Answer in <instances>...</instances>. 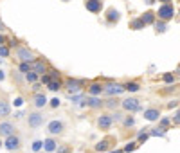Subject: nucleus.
<instances>
[{"label":"nucleus","mask_w":180,"mask_h":153,"mask_svg":"<svg viewBox=\"0 0 180 153\" xmlns=\"http://www.w3.org/2000/svg\"><path fill=\"white\" fill-rule=\"evenodd\" d=\"M103 90H105L106 94H121V92H123L124 88H123L121 85H106V87H105Z\"/></svg>","instance_id":"obj_10"},{"label":"nucleus","mask_w":180,"mask_h":153,"mask_svg":"<svg viewBox=\"0 0 180 153\" xmlns=\"http://www.w3.org/2000/svg\"><path fill=\"white\" fill-rule=\"evenodd\" d=\"M2 43H4V36H0V45H2Z\"/></svg>","instance_id":"obj_36"},{"label":"nucleus","mask_w":180,"mask_h":153,"mask_svg":"<svg viewBox=\"0 0 180 153\" xmlns=\"http://www.w3.org/2000/svg\"><path fill=\"white\" fill-rule=\"evenodd\" d=\"M126 88H128V90H132V92H135V90H139V85H137V83H128V85H126Z\"/></svg>","instance_id":"obj_25"},{"label":"nucleus","mask_w":180,"mask_h":153,"mask_svg":"<svg viewBox=\"0 0 180 153\" xmlns=\"http://www.w3.org/2000/svg\"><path fill=\"white\" fill-rule=\"evenodd\" d=\"M27 123H29V126L31 128H38V126H41L43 124V115L41 114H29V117H27Z\"/></svg>","instance_id":"obj_3"},{"label":"nucleus","mask_w":180,"mask_h":153,"mask_svg":"<svg viewBox=\"0 0 180 153\" xmlns=\"http://www.w3.org/2000/svg\"><path fill=\"white\" fill-rule=\"evenodd\" d=\"M85 5H87V9H88V11H92V13L101 11V0H87V2H85Z\"/></svg>","instance_id":"obj_6"},{"label":"nucleus","mask_w":180,"mask_h":153,"mask_svg":"<svg viewBox=\"0 0 180 153\" xmlns=\"http://www.w3.org/2000/svg\"><path fill=\"white\" fill-rule=\"evenodd\" d=\"M43 148H45V151H56V141L54 139H47L43 142Z\"/></svg>","instance_id":"obj_12"},{"label":"nucleus","mask_w":180,"mask_h":153,"mask_svg":"<svg viewBox=\"0 0 180 153\" xmlns=\"http://www.w3.org/2000/svg\"><path fill=\"white\" fill-rule=\"evenodd\" d=\"M106 106H110V108H114V106H117V101H115V99H110V101L106 103Z\"/></svg>","instance_id":"obj_29"},{"label":"nucleus","mask_w":180,"mask_h":153,"mask_svg":"<svg viewBox=\"0 0 180 153\" xmlns=\"http://www.w3.org/2000/svg\"><path fill=\"white\" fill-rule=\"evenodd\" d=\"M144 117H146L148 121H155V119L159 117V110H146V112H144Z\"/></svg>","instance_id":"obj_13"},{"label":"nucleus","mask_w":180,"mask_h":153,"mask_svg":"<svg viewBox=\"0 0 180 153\" xmlns=\"http://www.w3.org/2000/svg\"><path fill=\"white\" fill-rule=\"evenodd\" d=\"M90 94H94V96L101 94V87H99V85H92V87H90Z\"/></svg>","instance_id":"obj_21"},{"label":"nucleus","mask_w":180,"mask_h":153,"mask_svg":"<svg viewBox=\"0 0 180 153\" xmlns=\"http://www.w3.org/2000/svg\"><path fill=\"white\" fill-rule=\"evenodd\" d=\"M56 153H72V148L63 144V146H58V148H56Z\"/></svg>","instance_id":"obj_19"},{"label":"nucleus","mask_w":180,"mask_h":153,"mask_svg":"<svg viewBox=\"0 0 180 153\" xmlns=\"http://www.w3.org/2000/svg\"><path fill=\"white\" fill-rule=\"evenodd\" d=\"M0 115L2 117H7L9 115V105L5 101H0Z\"/></svg>","instance_id":"obj_14"},{"label":"nucleus","mask_w":180,"mask_h":153,"mask_svg":"<svg viewBox=\"0 0 180 153\" xmlns=\"http://www.w3.org/2000/svg\"><path fill=\"white\" fill-rule=\"evenodd\" d=\"M151 18H153V16H151V13H146V16H142V22H144V23H148V22H151Z\"/></svg>","instance_id":"obj_27"},{"label":"nucleus","mask_w":180,"mask_h":153,"mask_svg":"<svg viewBox=\"0 0 180 153\" xmlns=\"http://www.w3.org/2000/svg\"><path fill=\"white\" fill-rule=\"evenodd\" d=\"M87 105L92 106V108H97V106H101V101H99L97 97H90V99L87 101Z\"/></svg>","instance_id":"obj_18"},{"label":"nucleus","mask_w":180,"mask_h":153,"mask_svg":"<svg viewBox=\"0 0 180 153\" xmlns=\"http://www.w3.org/2000/svg\"><path fill=\"white\" fill-rule=\"evenodd\" d=\"M49 88H50V90H58V88H59V83H56V81H50V83H49Z\"/></svg>","instance_id":"obj_26"},{"label":"nucleus","mask_w":180,"mask_h":153,"mask_svg":"<svg viewBox=\"0 0 180 153\" xmlns=\"http://www.w3.org/2000/svg\"><path fill=\"white\" fill-rule=\"evenodd\" d=\"M20 70H22V72H25V74H27V72H29V70H31V65H29V63H22V65H20Z\"/></svg>","instance_id":"obj_24"},{"label":"nucleus","mask_w":180,"mask_h":153,"mask_svg":"<svg viewBox=\"0 0 180 153\" xmlns=\"http://www.w3.org/2000/svg\"><path fill=\"white\" fill-rule=\"evenodd\" d=\"M41 146H43V142H41V141H34V142H32V150H34V151H40V150H41Z\"/></svg>","instance_id":"obj_23"},{"label":"nucleus","mask_w":180,"mask_h":153,"mask_svg":"<svg viewBox=\"0 0 180 153\" xmlns=\"http://www.w3.org/2000/svg\"><path fill=\"white\" fill-rule=\"evenodd\" d=\"M106 148H108V141H101V142L96 146V150H97V151H105Z\"/></svg>","instance_id":"obj_20"},{"label":"nucleus","mask_w":180,"mask_h":153,"mask_svg":"<svg viewBox=\"0 0 180 153\" xmlns=\"http://www.w3.org/2000/svg\"><path fill=\"white\" fill-rule=\"evenodd\" d=\"M47 130H49L50 135H61L63 130H65V123L63 121H50L49 126H47Z\"/></svg>","instance_id":"obj_2"},{"label":"nucleus","mask_w":180,"mask_h":153,"mask_svg":"<svg viewBox=\"0 0 180 153\" xmlns=\"http://www.w3.org/2000/svg\"><path fill=\"white\" fill-rule=\"evenodd\" d=\"M14 105H16V106H20V105H22V99H20V97H16V99H14Z\"/></svg>","instance_id":"obj_34"},{"label":"nucleus","mask_w":180,"mask_h":153,"mask_svg":"<svg viewBox=\"0 0 180 153\" xmlns=\"http://www.w3.org/2000/svg\"><path fill=\"white\" fill-rule=\"evenodd\" d=\"M123 106L126 108V110H139V101L137 99H124L123 101Z\"/></svg>","instance_id":"obj_9"},{"label":"nucleus","mask_w":180,"mask_h":153,"mask_svg":"<svg viewBox=\"0 0 180 153\" xmlns=\"http://www.w3.org/2000/svg\"><path fill=\"white\" fill-rule=\"evenodd\" d=\"M34 72L36 74H43L45 72V63L43 61H36L34 63Z\"/></svg>","instance_id":"obj_16"},{"label":"nucleus","mask_w":180,"mask_h":153,"mask_svg":"<svg viewBox=\"0 0 180 153\" xmlns=\"http://www.w3.org/2000/svg\"><path fill=\"white\" fill-rule=\"evenodd\" d=\"M20 146H22V139L18 137V135H9L7 139H5V148L9 150V151H16V150H20Z\"/></svg>","instance_id":"obj_1"},{"label":"nucleus","mask_w":180,"mask_h":153,"mask_svg":"<svg viewBox=\"0 0 180 153\" xmlns=\"http://www.w3.org/2000/svg\"><path fill=\"white\" fill-rule=\"evenodd\" d=\"M67 85H69V92H78V90H79V85H81V83H79V81H72V79H70V81H69Z\"/></svg>","instance_id":"obj_17"},{"label":"nucleus","mask_w":180,"mask_h":153,"mask_svg":"<svg viewBox=\"0 0 180 153\" xmlns=\"http://www.w3.org/2000/svg\"><path fill=\"white\" fill-rule=\"evenodd\" d=\"M159 16L164 18V20L171 18V16H173V7H171V5H164V7H160V9H159Z\"/></svg>","instance_id":"obj_7"},{"label":"nucleus","mask_w":180,"mask_h":153,"mask_svg":"<svg viewBox=\"0 0 180 153\" xmlns=\"http://www.w3.org/2000/svg\"><path fill=\"white\" fill-rule=\"evenodd\" d=\"M47 105V97L43 96V94H38L36 97H34V106L36 108H41V106H45Z\"/></svg>","instance_id":"obj_11"},{"label":"nucleus","mask_w":180,"mask_h":153,"mask_svg":"<svg viewBox=\"0 0 180 153\" xmlns=\"http://www.w3.org/2000/svg\"><path fill=\"white\" fill-rule=\"evenodd\" d=\"M114 20H115V22L119 20V11H117V9H110V11H108V22H114Z\"/></svg>","instance_id":"obj_15"},{"label":"nucleus","mask_w":180,"mask_h":153,"mask_svg":"<svg viewBox=\"0 0 180 153\" xmlns=\"http://www.w3.org/2000/svg\"><path fill=\"white\" fill-rule=\"evenodd\" d=\"M41 81H43V83H50V78H49V76H43V79H41Z\"/></svg>","instance_id":"obj_33"},{"label":"nucleus","mask_w":180,"mask_h":153,"mask_svg":"<svg viewBox=\"0 0 180 153\" xmlns=\"http://www.w3.org/2000/svg\"><path fill=\"white\" fill-rule=\"evenodd\" d=\"M133 148H135V144H133V142H132V144H128V146H126V148H124V151H130V150H133Z\"/></svg>","instance_id":"obj_32"},{"label":"nucleus","mask_w":180,"mask_h":153,"mask_svg":"<svg viewBox=\"0 0 180 153\" xmlns=\"http://www.w3.org/2000/svg\"><path fill=\"white\" fill-rule=\"evenodd\" d=\"M124 124H126V126H132V124H133V119H132V117H128V119L124 121Z\"/></svg>","instance_id":"obj_31"},{"label":"nucleus","mask_w":180,"mask_h":153,"mask_svg":"<svg viewBox=\"0 0 180 153\" xmlns=\"http://www.w3.org/2000/svg\"><path fill=\"white\" fill-rule=\"evenodd\" d=\"M36 78H38V76H36V72H31V70L27 72V81H31V83H34V81H36Z\"/></svg>","instance_id":"obj_22"},{"label":"nucleus","mask_w":180,"mask_h":153,"mask_svg":"<svg viewBox=\"0 0 180 153\" xmlns=\"http://www.w3.org/2000/svg\"><path fill=\"white\" fill-rule=\"evenodd\" d=\"M16 54H18V58H20L22 61H31V60H32V52H31L29 49H18Z\"/></svg>","instance_id":"obj_8"},{"label":"nucleus","mask_w":180,"mask_h":153,"mask_svg":"<svg viewBox=\"0 0 180 153\" xmlns=\"http://www.w3.org/2000/svg\"><path fill=\"white\" fill-rule=\"evenodd\" d=\"M7 54H9V49H7V47H2V45H0V56H7Z\"/></svg>","instance_id":"obj_28"},{"label":"nucleus","mask_w":180,"mask_h":153,"mask_svg":"<svg viewBox=\"0 0 180 153\" xmlns=\"http://www.w3.org/2000/svg\"><path fill=\"white\" fill-rule=\"evenodd\" d=\"M50 105H52V106H59V99H58V97H54V99L50 101Z\"/></svg>","instance_id":"obj_30"},{"label":"nucleus","mask_w":180,"mask_h":153,"mask_svg":"<svg viewBox=\"0 0 180 153\" xmlns=\"http://www.w3.org/2000/svg\"><path fill=\"white\" fill-rule=\"evenodd\" d=\"M4 78H5V74H4V70H0V81H2Z\"/></svg>","instance_id":"obj_35"},{"label":"nucleus","mask_w":180,"mask_h":153,"mask_svg":"<svg viewBox=\"0 0 180 153\" xmlns=\"http://www.w3.org/2000/svg\"><path fill=\"white\" fill-rule=\"evenodd\" d=\"M110 124H112V115H101V117L97 119V126L103 128V130L110 128Z\"/></svg>","instance_id":"obj_5"},{"label":"nucleus","mask_w":180,"mask_h":153,"mask_svg":"<svg viewBox=\"0 0 180 153\" xmlns=\"http://www.w3.org/2000/svg\"><path fill=\"white\" fill-rule=\"evenodd\" d=\"M14 133V124L9 123V121H2L0 123V135L2 137H9Z\"/></svg>","instance_id":"obj_4"}]
</instances>
